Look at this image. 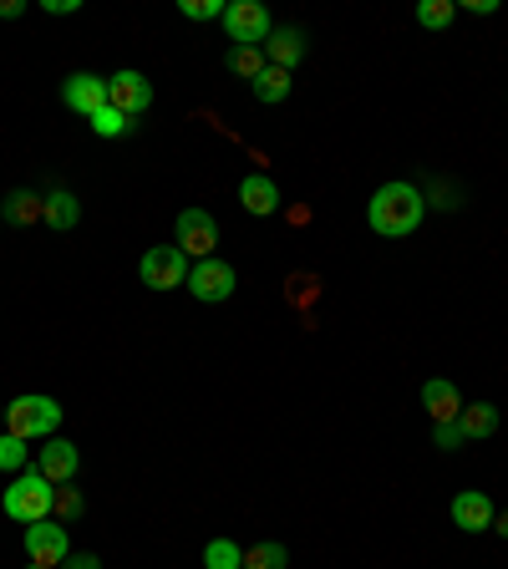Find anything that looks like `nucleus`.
Listing matches in <instances>:
<instances>
[{
	"label": "nucleus",
	"mask_w": 508,
	"mask_h": 569,
	"mask_svg": "<svg viewBox=\"0 0 508 569\" xmlns=\"http://www.w3.org/2000/svg\"><path fill=\"white\" fill-rule=\"evenodd\" d=\"M423 219H427V199L412 183H382L372 194V204H366V224L382 240H407V234H417Z\"/></svg>",
	"instance_id": "nucleus-1"
},
{
	"label": "nucleus",
	"mask_w": 508,
	"mask_h": 569,
	"mask_svg": "<svg viewBox=\"0 0 508 569\" xmlns=\"http://www.w3.org/2000/svg\"><path fill=\"white\" fill-rule=\"evenodd\" d=\"M0 509H6V519H16V524L51 519V509H57V484H51L41 468H21L11 478V488H6V498H0Z\"/></svg>",
	"instance_id": "nucleus-2"
},
{
	"label": "nucleus",
	"mask_w": 508,
	"mask_h": 569,
	"mask_svg": "<svg viewBox=\"0 0 508 569\" xmlns=\"http://www.w3.org/2000/svg\"><path fill=\"white\" fill-rule=\"evenodd\" d=\"M57 427H61V402L57 397L31 392V397H16L11 407H6V433L26 437V443H47V437H57Z\"/></svg>",
	"instance_id": "nucleus-3"
},
{
	"label": "nucleus",
	"mask_w": 508,
	"mask_h": 569,
	"mask_svg": "<svg viewBox=\"0 0 508 569\" xmlns=\"http://www.w3.org/2000/svg\"><path fill=\"white\" fill-rule=\"evenodd\" d=\"M189 270H194V260L183 255L179 244H153L143 265H138V275H143L148 291H179V285H189Z\"/></svg>",
	"instance_id": "nucleus-4"
},
{
	"label": "nucleus",
	"mask_w": 508,
	"mask_h": 569,
	"mask_svg": "<svg viewBox=\"0 0 508 569\" xmlns=\"http://www.w3.org/2000/svg\"><path fill=\"white\" fill-rule=\"evenodd\" d=\"M26 559H31V565H47V569L67 565V559H72V534H67V524H57V519L26 524Z\"/></svg>",
	"instance_id": "nucleus-5"
},
{
	"label": "nucleus",
	"mask_w": 508,
	"mask_h": 569,
	"mask_svg": "<svg viewBox=\"0 0 508 569\" xmlns=\"http://www.w3.org/2000/svg\"><path fill=\"white\" fill-rule=\"evenodd\" d=\"M224 31H230L234 47H265L275 21L260 0H234V6H224Z\"/></svg>",
	"instance_id": "nucleus-6"
},
{
	"label": "nucleus",
	"mask_w": 508,
	"mask_h": 569,
	"mask_svg": "<svg viewBox=\"0 0 508 569\" xmlns=\"http://www.w3.org/2000/svg\"><path fill=\"white\" fill-rule=\"evenodd\" d=\"M234 285H240V275H234L230 260H219V255L194 260V270H189V291L204 305H224L234 295Z\"/></svg>",
	"instance_id": "nucleus-7"
},
{
	"label": "nucleus",
	"mask_w": 508,
	"mask_h": 569,
	"mask_svg": "<svg viewBox=\"0 0 508 569\" xmlns=\"http://www.w3.org/2000/svg\"><path fill=\"white\" fill-rule=\"evenodd\" d=\"M108 108H118L122 118L133 122V118H143L148 108H153V82H148L143 72H118V77H108Z\"/></svg>",
	"instance_id": "nucleus-8"
},
{
	"label": "nucleus",
	"mask_w": 508,
	"mask_h": 569,
	"mask_svg": "<svg viewBox=\"0 0 508 569\" xmlns=\"http://www.w3.org/2000/svg\"><path fill=\"white\" fill-rule=\"evenodd\" d=\"M219 244V219L209 209H183L179 214V250L189 260H209Z\"/></svg>",
	"instance_id": "nucleus-9"
},
{
	"label": "nucleus",
	"mask_w": 508,
	"mask_h": 569,
	"mask_svg": "<svg viewBox=\"0 0 508 569\" xmlns=\"http://www.w3.org/2000/svg\"><path fill=\"white\" fill-rule=\"evenodd\" d=\"M61 102L77 112V118H92V112L108 108V77L98 72H72L61 82Z\"/></svg>",
	"instance_id": "nucleus-10"
},
{
	"label": "nucleus",
	"mask_w": 508,
	"mask_h": 569,
	"mask_svg": "<svg viewBox=\"0 0 508 569\" xmlns=\"http://www.w3.org/2000/svg\"><path fill=\"white\" fill-rule=\"evenodd\" d=\"M494 498L484 494V488H468V494L453 498V524H458L463 534H488L494 529Z\"/></svg>",
	"instance_id": "nucleus-11"
},
{
	"label": "nucleus",
	"mask_w": 508,
	"mask_h": 569,
	"mask_svg": "<svg viewBox=\"0 0 508 569\" xmlns=\"http://www.w3.org/2000/svg\"><path fill=\"white\" fill-rule=\"evenodd\" d=\"M37 468L47 473L51 484H72L77 468H82V453H77V443H67V437H47V448H41Z\"/></svg>",
	"instance_id": "nucleus-12"
},
{
	"label": "nucleus",
	"mask_w": 508,
	"mask_h": 569,
	"mask_svg": "<svg viewBox=\"0 0 508 569\" xmlns=\"http://www.w3.org/2000/svg\"><path fill=\"white\" fill-rule=\"evenodd\" d=\"M305 57V31L301 26H275L265 41V61L270 67H280V72H295Z\"/></svg>",
	"instance_id": "nucleus-13"
},
{
	"label": "nucleus",
	"mask_w": 508,
	"mask_h": 569,
	"mask_svg": "<svg viewBox=\"0 0 508 569\" xmlns=\"http://www.w3.org/2000/svg\"><path fill=\"white\" fill-rule=\"evenodd\" d=\"M423 407L433 413V423H458V413L468 407V402H463V392L453 387L448 376H433V382L423 387Z\"/></svg>",
	"instance_id": "nucleus-14"
},
{
	"label": "nucleus",
	"mask_w": 508,
	"mask_h": 569,
	"mask_svg": "<svg viewBox=\"0 0 508 569\" xmlns=\"http://www.w3.org/2000/svg\"><path fill=\"white\" fill-rule=\"evenodd\" d=\"M240 204H244V214H254V219L275 214V209H280V189H275V179H270V173H244V183H240Z\"/></svg>",
	"instance_id": "nucleus-15"
},
{
	"label": "nucleus",
	"mask_w": 508,
	"mask_h": 569,
	"mask_svg": "<svg viewBox=\"0 0 508 569\" xmlns=\"http://www.w3.org/2000/svg\"><path fill=\"white\" fill-rule=\"evenodd\" d=\"M41 224H51V230H77L82 224V204H77L72 189H51V194H41Z\"/></svg>",
	"instance_id": "nucleus-16"
},
{
	"label": "nucleus",
	"mask_w": 508,
	"mask_h": 569,
	"mask_svg": "<svg viewBox=\"0 0 508 569\" xmlns=\"http://www.w3.org/2000/svg\"><path fill=\"white\" fill-rule=\"evenodd\" d=\"M458 427H463L468 443H484V437L498 433V407L494 402H468V407L458 413Z\"/></svg>",
	"instance_id": "nucleus-17"
},
{
	"label": "nucleus",
	"mask_w": 508,
	"mask_h": 569,
	"mask_svg": "<svg viewBox=\"0 0 508 569\" xmlns=\"http://www.w3.org/2000/svg\"><path fill=\"white\" fill-rule=\"evenodd\" d=\"M254 102H265V108H280V102L291 98V72H280V67H265V72L254 77Z\"/></svg>",
	"instance_id": "nucleus-18"
},
{
	"label": "nucleus",
	"mask_w": 508,
	"mask_h": 569,
	"mask_svg": "<svg viewBox=\"0 0 508 569\" xmlns=\"http://www.w3.org/2000/svg\"><path fill=\"white\" fill-rule=\"evenodd\" d=\"M224 67H230L234 77H244V82H254V77L265 72V47H230V57H224Z\"/></svg>",
	"instance_id": "nucleus-19"
},
{
	"label": "nucleus",
	"mask_w": 508,
	"mask_h": 569,
	"mask_svg": "<svg viewBox=\"0 0 508 569\" xmlns=\"http://www.w3.org/2000/svg\"><path fill=\"white\" fill-rule=\"evenodd\" d=\"M458 16V0H417V26L423 31H448Z\"/></svg>",
	"instance_id": "nucleus-20"
},
{
	"label": "nucleus",
	"mask_w": 508,
	"mask_h": 569,
	"mask_svg": "<svg viewBox=\"0 0 508 569\" xmlns=\"http://www.w3.org/2000/svg\"><path fill=\"white\" fill-rule=\"evenodd\" d=\"M6 219H11L16 230H21V224H37V219H41V194H31V189H16V194L6 199Z\"/></svg>",
	"instance_id": "nucleus-21"
},
{
	"label": "nucleus",
	"mask_w": 508,
	"mask_h": 569,
	"mask_svg": "<svg viewBox=\"0 0 508 569\" xmlns=\"http://www.w3.org/2000/svg\"><path fill=\"white\" fill-rule=\"evenodd\" d=\"M204 569H244V549L234 539H209L204 545Z\"/></svg>",
	"instance_id": "nucleus-22"
},
{
	"label": "nucleus",
	"mask_w": 508,
	"mask_h": 569,
	"mask_svg": "<svg viewBox=\"0 0 508 569\" xmlns=\"http://www.w3.org/2000/svg\"><path fill=\"white\" fill-rule=\"evenodd\" d=\"M244 569H291V549L285 545H250L244 549Z\"/></svg>",
	"instance_id": "nucleus-23"
},
{
	"label": "nucleus",
	"mask_w": 508,
	"mask_h": 569,
	"mask_svg": "<svg viewBox=\"0 0 508 569\" xmlns=\"http://www.w3.org/2000/svg\"><path fill=\"white\" fill-rule=\"evenodd\" d=\"M26 468V437L0 433V473H21Z\"/></svg>",
	"instance_id": "nucleus-24"
},
{
	"label": "nucleus",
	"mask_w": 508,
	"mask_h": 569,
	"mask_svg": "<svg viewBox=\"0 0 508 569\" xmlns=\"http://www.w3.org/2000/svg\"><path fill=\"white\" fill-rule=\"evenodd\" d=\"M87 122H92V133H98V138H122V133H128V128H133V122L122 118L118 108H102V112H92V118H87Z\"/></svg>",
	"instance_id": "nucleus-25"
},
{
	"label": "nucleus",
	"mask_w": 508,
	"mask_h": 569,
	"mask_svg": "<svg viewBox=\"0 0 508 569\" xmlns=\"http://www.w3.org/2000/svg\"><path fill=\"white\" fill-rule=\"evenodd\" d=\"M57 524H77L87 514V504H82V494H77V488H57Z\"/></svg>",
	"instance_id": "nucleus-26"
},
{
	"label": "nucleus",
	"mask_w": 508,
	"mask_h": 569,
	"mask_svg": "<svg viewBox=\"0 0 508 569\" xmlns=\"http://www.w3.org/2000/svg\"><path fill=\"white\" fill-rule=\"evenodd\" d=\"M179 16L183 21H224V0H179Z\"/></svg>",
	"instance_id": "nucleus-27"
},
{
	"label": "nucleus",
	"mask_w": 508,
	"mask_h": 569,
	"mask_svg": "<svg viewBox=\"0 0 508 569\" xmlns=\"http://www.w3.org/2000/svg\"><path fill=\"white\" fill-rule=\"evenodd\" d=\"M433 443H437L443 453H458L463 443H468V437H463V427H458V423H433Z\"/></svg>",
	"instance_id": "nucleus-28"
},
{
	"label": "nucleus",
	"mask_w": 508,
	"mask_h": 569,
	"mask_svg": "<svg viewBox=\"0 0 508 569\" xmlns=\"http://www.w3.org/2000/svg\"><path fill=\"white\" fill-rule=\"evenodd\" d=\"M41 11L47 16H77L82 11V0H41Z\"/></svg>",
	"instance_id": "nucleus-29"
},
{
	"label": "nucleus",
	"mask_w": 508,
	"mask_h": 569,
	"mask_svg": "<svg viewBox=\"0 0 508 569\" xmlns=\"http://www.w3.org/2000/svg\"><path fill=\"white\" fill-rule=\"evenodd\" d=\"M61 569H102V559H98V555H72Z\"/></svg>",
	"instance_id": "nucleus-30"
},
{
	"label": "nucleus",
	"mask_w": 508,
	"mask_h": 569,
	"mask_svg": "<svg viewBox=\"0 0 508 569\" xmlns=\"http://www.w3.org/2000/svg\"><path fill=\"white\" fill-rule=\"evenodd\" d=\"M16 16H26V0H0V21H16Z\"/></svg>",
	"instance_id": "nucleus-31"
},
{
	"label": "nucleus",
	"mask_w": 508,
	"mask_h": 569,
	"mask_svg": "<svg viewBox=\"0 0 508 569\" xmlns=\"http://www.w3.org/2000/svg\"><path fill=\"white\" fill-rule=\"evenodd\" d=\"M468 11H473V16H494L498 0H468Z\"/></svg>",
	"instance_id": "nucleus-32"
},
{
	"label": "nucleus",
	"mask_w": 508,
	"mask_h": 569,
	"mask_svg": "<svg viewBox=\"0 0 508 569\" xmlns=\"http://www.w3.org/2000/svg\"><path fill=\"white\" fill-rule=\"evenodd\" d=\"M494 529H498V534H504V539H508V509H504V514H498V519H494Z\"/></svg>",
	"instance_id": "nucleus-33"
},
{
	"label": "nucleus",
	"mask_w": 508,
	"mask_h": 569,
	"mask_svg": "<svg viewBox=\"0 0 508 569\" xmlns=\"http://www.w3.org/2000/svg\"><path fill=\"white\" fill-rule=\"evenodd\" d=\"M0 433H6V402H0Z\"/></svg>",
	"instance_id": "nucleus-34"
},
{
	"label": "nucleus",
	"mask_w": 508,
	"mask_h": 569,
	"mask_svg": "<svg viewBox=\"0 0 508 569\" xmlns=\"http://www.w3.org/2000/svg\"><path fill=\"white\" fill-rule=\"evenodd\" d=\"M31 569H47V565H31Z\"/></svg>",
	"instance_id": "nucleus-35"
}]
</instances>
